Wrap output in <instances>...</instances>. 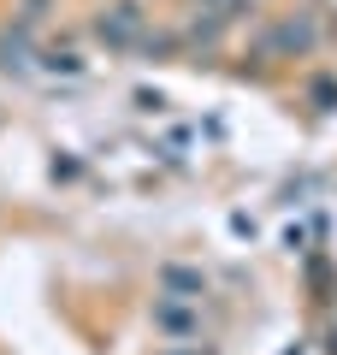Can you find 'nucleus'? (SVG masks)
Segmentation results:
<instances>
[{"label":"nucleus","mask_w":337,"mask_h":355,"mask_svg":"<svg viewBox=\"0 0 337 355\" xmlns=\"http://www.w3.org/2000/svg\"><path fill=\"white\" fill-rule=\"evenodd\" d=\"M213 6H219V18H231V12L243 6V0H213Z\"/></svg>","instance_id":"nucleus-3"},{"label":"nucleus","mask_w":337,"mask_h":355,"mask_svg":"<svg viewBox=\"0 0 337 355\" xmlns=\"http://www.w3.org/2000/svg\"><path fill=\"white\" fill-rule=\"evenodd\" d=\"M178 355H201V343H184V349H178Z\"/></svg>","instance_id":"nucleus-4"},{"label":"nucleus","mask_w":337,"mask_h":355,"mask_svg":"<svg viewBox=\"0 0 337 355\" xmlns=\"http://www.w3.org/2000/svg\"><path fill=\"white\" fill-rule=\"evenodd\" d=\"M95 30H101L107 48H137V42H142V12L130 6V0H125V6H107V12L95 18Z\"/></svg>","instance_id":"nucleus-1"},{"label":"nucleus","mask_w":337,"mask_h":355,"mask_svg":"<svg viewBox=\"0 0 337 355\" xmlns=\"http://www.w3.org/2000/svg\"><path fill=\"white\" fill-rule=\"evenodd\" d=\"M154 320H160L166 331H178V338H189V331H196V326H189V314H184V308H172V302H160V308H154Z\"/></svg>","instance_id":"nucleus-2"}]
</instances>
